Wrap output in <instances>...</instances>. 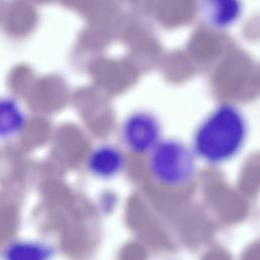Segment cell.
<instances>
[{
    "mask_svg": "<svg viewBox=\"0 0 260 260\" xmlns=\"http://www.w3.org/2000/svg\"><path fill=\"white\" fill-rule=\"evenodd\" d=\"M248 137L244 113L234 104L222 103L211 110L198 124L191 148L196 157L208 165H221L235 158Z\"/></svg>",
    "mask_w": 260,
    "mask_h": 260,
    "instance_id": "obj_1",
    "label": "cell"
},
{
    "mask_svg": "<svg viewBox=\"0 0 260 260\" xmlns=\"http://www.w3.org/2000/svg\"><path fill=\"white\" fill-rule=\"evenodd\" d=\"M148 154L149 174L162 186L180 187L195 176L196 156L191 147L178 139H161Z\"/></svg>",
    "mask_w": 260,
    "mask_h": 260,
    "instance_id": "obj_2",
    "label": "cell"
},
{
    "mask_svg": "<svg viewBox=\"0 0 260 260\" xmlns=\"http://www.w3.org/2000/svg\"><path fill=\"white\" fill-rule=\"evenodd\" d=\"M120 132L124 145L137 154L149 153L161 140V124L149 111L132 112L124 119Z\"/></svg>",
    "mask_w": 260,
    "mask_h": 260,
    "instance_id": "obj_3",
    "label": "cell"
},
{
    "mask_svg": "<svg viewBox=\"0 0 260 260\" xmlns=\"http://www.w3.org/2000/svg\"><path fill=\"white\" fill-rule=\"evenodd\" d=\"M201 18L214 29H226L239 21L243 13L242 0H197Z\"/></svg>",
    "mask_w": 260,
    "mask_h": 260,
    "instance_id": "obj_4",
    "label": "cell"
},
{
    "mask_svg": "<svg viewBox=\"0 0 260 260\" xmlns=\"http://www.w3.org/2000/svg\"><path fill=\"white\" fill-rule=\"evenodd\" d=\"M125 155L117 146L109 143L94 147L88 155L86 167L95 178L109 180L117 177L125 168Z\"/></svg>",
    "mask_w": 260,
    "mask_h": 260,
    "instance_id": "obj_5",
    "label": "cell"
},
{
    "mask_svg": "<svg viewBox=\"0 0 260 260\" xmlns=\"http://www.w3.org/2000/svg\"><path fill=\"white\" fill-rule=\"evenodd\" d=\"M26 125V116L19 103L12 96H0V140L18 136Z\"/></svg>",
    "mask_w": 260,
    "mask_h": 260,
    "instance_id": "obj_6",
    "label": "cell"
},
{
    "mask_svg": "<svg viewBox=\"0 0 260 260\" xmlns=\"http://www.w3.org/2000/svg\"><path fill=\"white\" fill-rule=\"evenodd\" d=\"M54 248L39 241H15L3 252V260H51Z\"/></svg>",
    "mask_w": 260,
    "mask_h": 260,
    "instance_id": "obj_7",
    "label": "cell"
}]
</instances>
